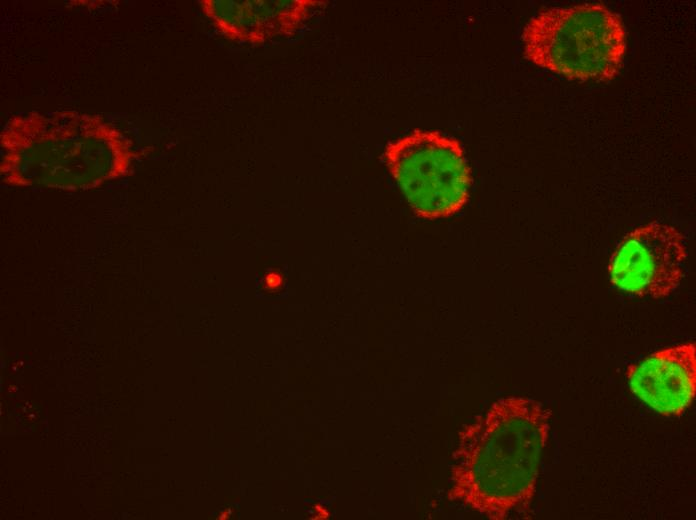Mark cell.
Listing matches in <instances>:
<instances>
[{
	"mask_svg": "<svg viewBox=\"0 0 696 520\" xmlns=\"http://www.w3.org/2000/svg\"><path fill=\"white\" fill-rule=\"evenodd\" d=\"M521 38L528 61L578 81L614 79L627 48L622 17L601 3L542 9Z\"/></svg>",
	"mask_w": 696,
	"mask_h": 520,
	"instance_id": "cell-3",
	"label": "cell"
},
{
	"mask_svg": "<svg viewBox=\"0 0 696 520\" xmlns=\"http://www.w3.org/2000/svg\"><path fill=\"white\" fill-rule=\"evenodd\" d=\"M687 255L684 234L674 226L653 221L620 241L609 261V278L629 294L665 298L681 284Z\"/></svg>",
	"mask_w": 696,
	"mask_h": 520,
	"instance_id": "cell-5",
	"label": "cell"
},
{
	"mask_svg": "<svg viewBox=\"0 0 696 520\" xmlns=\"http://www.w3.org/2000/svg\"><path fill=\"white\" fill-rule=\"evenodd\" d=\"M632 392L665 416H680L696 395V346L689 342L658 350L626 370Z\"/></svg>",
	"mask_w": 696,
	"mask_h": 520,
	"instance_id": "cell-6",
	"label": "cell"
},
{
	"mask_svg": "<svg viewBox=\"0 0 696 520\" xmlns=\"http://www.w3.org/2000/svg\"><path fill=\"white\" fill-rule=\"evenodd\" d=\"M228 516H230V510H227V511L223 512V513L221 514V517H220V518L226 519V518H228Z\"/></svg>",
	"mask_w": 696,
	"mask_h": 520,
	"instance_id": "cell-9",
	"label": "cell"
},
{
	"mask_svg": "<svg viewBox=\"0 0 696 520\" xmlns=\"http://www.w3.org/2000/svg\"><path fill=\"white\" fill-rule=\"evenodd\" d=\"M138 154L101 117L78 112L11 118L1 134L2 182L85 191L133 173Z\"/></svg>",
	"mask_w": 696,
	"mask_h": 520,
	"instance_id": "cell-2",
	"label": "cell"
},
{
	"mask_svg": "<svg viewBox=\"0 0 696 520\" xmlns=\"http://www.w3.org/2000/svg\"><path fill=\"white\" fill-rule=\"evenodd\" d=\"M383 156L418 217L447 218L467 203L472 176L459 140L417 129L388 143Z\"/></svg>",
	"mask_w": 696,
	"mask_h": 520,
	"instance_id": "cell-4",
	"label": "cell"
},
{
	"mask_svg": "<svg viewBox=\"0 0 696 520\" xmlns=\"http://www.w3.org/2000/svg\"><path fill=\"white\" fill-rule=\"evenodd\" d=\"M550 419L529 397L493 402L459 431L447 498L491 520L529 518Z\"/></svg>",
	"mask_w": 696,
	"mask_h": 520,
	"instance_id": "cell-1",
	"label": "cell"
},
{
	"mask_svg": "<svg viewBox=\"0 0 696 520\" xmlns=\"http://www.w3.org/2000/svg\"><path fill=\"white\" fill-rule=\"evenodd\" d=\"M313 2L204 1L207 16L231 38L255 41L295 28Z\"/></svg>",
	"mask_w": 696,
	"mask_h": 520,
	"instance_id": "cell-7",
	"label": "cell"
},
{
	"mask_svg": "<svg viewBox=\"0 0 696 520\" xmlns=\"http://www.w3.org/2000/svg\"><path fill=\"white\" fill-rule=\"evenodd\" d=\"M263 289L268 292H276L284 285V276L281 272L272 270L265 274L262 280Z\"/></svg>",
	"mask_w": 696,
	"mask_h": 520,
	"instance_id": "cell-8",
	"label": "cell"
}]
</instances>
